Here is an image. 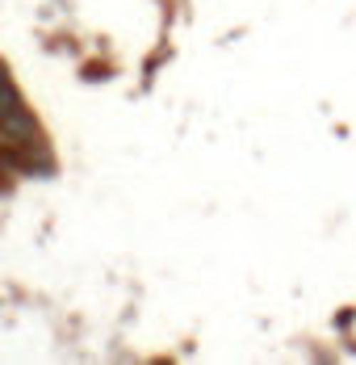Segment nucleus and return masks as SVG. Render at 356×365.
I'll list each match as a JSON object with an SVG mask.
<instances>
[{"instance_id": "obj_1", "label": "nucleus", "mask_w": 356, "mask_h": 365, "mask_svg": "<svg viewBox=\"0 0 356 365\" xmlns=\"http://www.w3.org/2000/svg\"><path fill=\"white\" fill-rule=\"evenodd\" d=\"M0 139L13 147H30V143H42V122L34 118L30 106H17L9 118H0Z\"/></svg>"}, {"instance_id": "obj_2", "label": "nucleus", "mask_w": 356, "mask_h": 365, "mask_svg": "<svg viewBox=\"0 0 356 365\" xmlns=\"http://www.w3.org/2000/svg\"><path fill=\"white\" fill-rule=\"evenodd\" d=\"M17 106H26V97H21V88H17L13 72L0 63V118H9V113L17 110Z\"/></svg>"}, {"instance_id": "obj_3", "label": "nucleus", "mask_w": 356, "mask_h": 365, "mask_svg": "<svg viewBox=\"0 0 356 365\" xmlns=\"http://www.w3.org/2000/svg\"><path fill=\"white\" fill-rule=\"evenodd\" d=\"M4 181H9V155H4V147H0V189H4Z\"/></svg>"}]
</instances>
